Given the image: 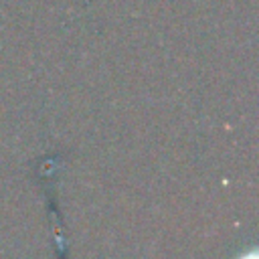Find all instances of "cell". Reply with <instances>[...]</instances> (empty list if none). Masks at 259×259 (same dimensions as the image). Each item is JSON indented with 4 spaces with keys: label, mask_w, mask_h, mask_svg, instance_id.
Returning a JSON list of instances; mask_svg holds the SVG:
<instances>
[{
    "label": "cell",
    "mask_w": 259,
    "mask_h": 259,
    "mask_svg": "<svg viewBox=\"0 0 259 259\" xmlns=\"http://www.w3.org/2000/svg\"><path fill=\"white\" fill-rule=\"evenodd\" d=\"M245 259H255V257H245Z\"/></svg>",
    "instance_id": "obj_1"
}]
</instances>
